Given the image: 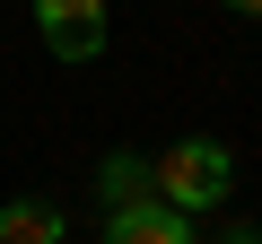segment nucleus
Listing matches in <instances>:
<instances>
[{
  "instance_id": "7",
  "label": "nucleus",
  "mask_w": 262,
  "mask_h": 244,
  "mask_svg": "<svg viewBox=\"0 0 262 244\" xmlns=\"http://www.w3.org/2000/svg\"><path fill=\"white\" fill-rule=\"evenodd\" d=\"M227 9H236V18H262V0H227Z\"/></svg>"
},
{
  "instance_id": "6",
  "label": "nucleus",
  "mask_w": 262,
  "mask_h": 244,
  "mask_svg": "<svg viewBox=\"0 0 262 244\" xmlns=\"http://www.w3.org/2000/svg\"><path fill=\"white\" fill-rule=\"evenodd\" d=\"M227 244H262V227H227Z\"/></svg>"
},
{
  "instance_id": "5",
  "label": "nucleus",
  "mask_w": 262,
  "mask_h": 244,
  "mask_svg": "<svg viewBox=\"0 0 262 244\" xmlns=\"http://www.w3.org/2000/svg\"><path fill=\"white\" fill-rule=\"evenodd\" d=\"M70 218L44 201V192H18V201H0V244H61Z\"/></svg>"
},
{
  "instance_id": "1",
  "label": "nucleus",
  "mask_w": 262,
  "mask_h": 244,
  "mask_svg": "<svg viewBox=\"0 0 262 244\" xmlns=\"http://www.w3.org/2000/svg\"><path fill=\"white\" fill-rule=\"evenodd\" d=\"M149 175H158V201L166 209H184V218H201V209H227V192H236V157H227V140H175L166 157H149Z\"/></svg>"
},
{
  "instance_id": "3",
  "label": "nucleus",
  "mask_w": 262,
  "mask_h": 244,
  "mask_svg": "<svg viewBox=\"0 0 262 244\" xmlns=\"http://www.w3.org/2000/svg\"><path fill=\"white\" fill-rule=\"evenodd\" d=\"M105 244H192V218L166 201H131V209H105Z\"/></svg>"
},
{
  "instance_id": "4",
  "label": "nucleus",
  "mask_w": 262,
  "mask_h": 244,
  "mask_svg": "<svg viewBox=\"0 0 262 244\" xmlns=\"http://www.w3.org/2000/svg\"><path fill=\"white\" fill-rule=\"evenodd\" d=\"M96 201H105V209L158 201V175H149V157H140V149H105V157H96Z\"/></svg>"
},
{
  "instance_id": "2",
  "label": "nucleus",
  "mask_w": 262,
  "mask_h": 244,
  "mask_svg": "<svg viewBox=\"0 0 262 244\" xmlns=\"http://www.w3.org/2000/svg\"><path fill=\"white\" fill-rule=\"evenodd\" d=\"M27 9H35V35L53 44V61H70V70H88L105 53V35H114L105 0H27Z\"/></svg>"
}]
</instances>
